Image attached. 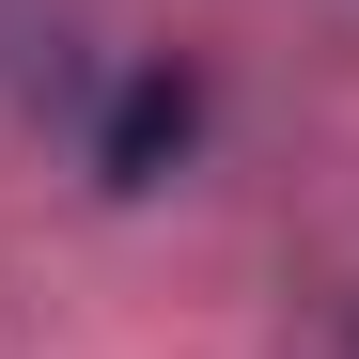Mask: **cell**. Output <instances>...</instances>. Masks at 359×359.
<instances>
[]
</instances>
